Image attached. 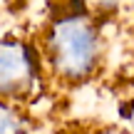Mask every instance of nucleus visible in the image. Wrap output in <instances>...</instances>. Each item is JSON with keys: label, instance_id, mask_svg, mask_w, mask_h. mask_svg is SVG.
I'll return each mask as SVG.
<instances>
[{"label": "nucleus", "instance_id": "obj_4", "mask_svg": "<svg viewBox=\"0 0 134 134\" xmlns=\"http://www.w3.org/2000/svg\"><path fill=\"white\" fill-rule=\"evenodd\" d=\"M77 3H80V10L85 13H109L122 0H77Z\"/></svg>", "mask_w": 134, "mask_h": 134}, {"label": "nucleus", "instance_id": "obj_2", "mask_svg": "<svg viewBox=\"0 0 134 134\" xmlns=\"http://www.w3.org/2000/svg\"><path fill=\"white\" fill-rule=\"evenodd\" d=\"M40 75V57L23 40H0V99L30 94Z\"/></svg>", "mask_w": 134, "mask_h": 134}, {"label": "nucleus", "instance_id": "obj_3", "mask_svg": "<svg viewBox=\"0 0 134 134\" xmlns=\"http://www.w3.org/2000/svg\"><path fill=\"white\" fill-rule=\"evenodd\" d=\"M0 134H25L18 112L10 109L3 99H0Z\"/></svg>", "mask_w": 134, "mask_h": 134}, {"label": "nucleus", "instance_id": "obj_5", "mask_svg": "<svg viewBox=\"0 0 134 134\" xmlns=\"http://www.w3.org/2000/svg\"><path fill=\"white\" fill-rule=\"evenodd\" d=\"M97 134H122V132H114V129H104V132H97Z\"/></svg>", "mask_w": 134, "mask_h": 134}, {"label": "nucleus", "instance_id": "obj_1", "mask_svg": "<svg viewBox=\"0 0 134 134\" xmlns=\"http://www.w3.org/2000/svg\"><path fill=\"white\" fill-rule=\"evenodd\" d=\"M45 60L55 77L82 82L99 60V32L90 13L70 10L50 23L45 32Z\"/></svg>", "mask_w": 134, "mask_h": 134}]
</instances>
